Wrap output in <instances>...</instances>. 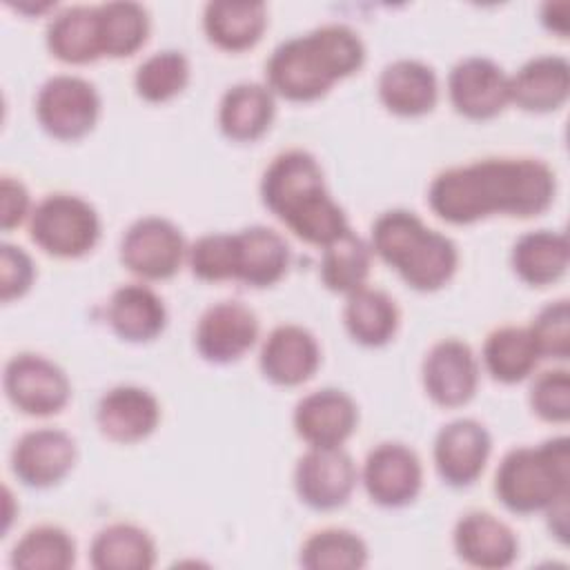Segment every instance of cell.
<instances>
[{"mask_svg":"<svg viewBox=\"0 0 570 570\" xmlns=\"http://www.w3.org/2000/svg\"><path fill=\"white\" fill-rule=\"evenodd\" d=\"M276 116L274 94L261 82L229 87L218 105V127L236 142H254L272 127Z\"/></svg>","mask_w":570,"mask_h":570,"instance_id":"cell-25","label":"cell"},{"mask_svg":"<svg viewBox=\"0 0 570 570\" xmlns=\"http://www.w3.org/2000/svg\"><path fill=\"white\" fill-rule=\"evenodd\" d=\"M532 412L548 423H568L570 419V374L568 370H548L530 387Z\"/></svg>","mask_w":570,"mask_h":570,"instance_id":"cell-39","label":"cell"},{"mask_svg":"<svg viewBox=\"0 0 570 570\" xmlns=\"http://www.w3.org/2000/svg\"><path fill=\"white\" fill-rule=\"evenodd\" d=\"M541 361L528 327L505 325L488 334L483 343V365L488 374L505 385L528 379Z\"/></svg>","mask_w":570,"mask_h":570,"instance_id":"cell-31","label":"cell"},{"mask_svg":"<svg viewBox=\"0 0 570 570\" xmlns=\"http://www.w3.org/2000/svg\"><path fill=\"white\" fill-rule=\"evenodd\" d=\"M358 472L343 448H309L296 461L294 488L298 499L318 512L345 505L354 492Z\"/></svg>","mask_w":570,"mask_h":570,"instance_id":"cell-10","label":"cell"},{"mask_svg":"<svg viewBox=\"0 0 570 570\" xmlns=\"http://www.w3.org/2000/svg\"><path fill=\"white\" fill-rule=\"evenodd\" d=\"M89 563L96 570H149L156 563V543L140 525L111 523L94 537Z\"/></svg>","mask_w":570,"mask_h":570,"instance_id":"cell-29","label":"cell"},{"mask_svg":"<svg viewBox=\"0 0 570 570\" xmlns=\"http://www.w3.org/2000/svg\"><path fill=\"white\" fill-rule=\"evenodd\" d=\"M570 261V245L563 232L537 229L528 232L512 245L510 263L514 274L532 287L557 283Z\"/></svg>","mask_w":570,"mask_h":570,"instance_id":"cell-27","label":"cell"},{"mask_svg":"<svg viewBox=\"0 0 570 570\" xmlns=\"http://www.w3.org/2000/svg\"><path fill=\"white\" fill-rule=\"evenodd\" d=\"M107 323L118 338L127 343H147L163 334L167 325V309L151 287L127 283L109 296Z\"/></svg>","mask_w":570,"mask_h":570,"instance_id":"cell-24","label":"cell"},{"mask_svg":"<svg viewBox=\"0 0 570 570\" xmlns=\"http://www.w3.org/2000/svg\"><path fill=\"white\" fill-rule=\"evenodd\" d=\"M492 439L485 425L474 419H454L434 436V465L452 488L472 485L485 470Z\"/></svg>","mask_w":570,"mask_h":570,"instance_id":"cell-16","label":"cell"},{"mask_svg":"<svg viewBox=\"0 0 570 570\" xmlns=\"http://www.w3.org/2000/svg\"><path fill=\"white\" fill-rule=\"evenodd\" d=\"M29 236L49 256L80 258L96 247L100 218L89 200L56 191L31 209Z\"/></svg>","mask_w":570,"mask_h":570,"instance_id":"cell-6","label":"cell"},{"mask_svg":"<svg viewBox=\"0 0 570 570\" xmlns=\"http://www.w3.org/2000/svg\"><path fill=\"white\" fill-rule=\"evenodd\" d=\"M189 82V60L183 51L165 49L145 58L136 73V94L147 102H167L176 98Z\"/></svg>","mask_w":570,"mask_h":570,"instance_id":"cell-36","label":"cell"},{"mask_svg":"<svg viewBox=\"0 0 570 570\" xmlns=\"http://www.w3.org/2000/svg\"><path fill=\"white\" fill-rule=\"evenodd\" d=\"M267 27V9L263 2L216 0L205 4L203 29L212 45L223 51H245L254 47Z\"/></svg>","mask_w":570,"mask_h":570,"instance_id":"cell-26","label":"cell"},{"mask_svg":"<svg viewBox=\"0 0 570 570\" xmlns=\"http://www.w3.org/2000/svg\"><path fill=\"white\" fill-rule=\"evenodd\" d=\"M263 205L301 240L327 247L352 232L343 207L332 198L318 160L305 149L281 151L261 178Z\"/></svg>","mask_w":570,"mask_h":570,"instance_id":"cell-2","label":"cell"},{"mask_svg":"<svg viewBox=\"0 0 570 570\" xmlns=\"http://www.w3.org/2000/svg\"><path fill=\"white\" fill-rule=\"evenodd\" d=\"M258 338V318L240 301L209 305L196 325L194 343L207 363L225 365L238 361Z\"/></svg>","mask_w":570,"mask_h":570,"instance_id":"cell-13","label":"cell"},{"mask_svg":"<svg viewBox=\"0 0 570 570\" xmlns=\"http://www.w3.org/2000/svg\"><path fill=\"white\" fill-rule=\"evenodd\" d=\"M96 423L109 441L138 443L158 428L160 403L140 385H116L100 396Z\"/></svg>","mask_w":570,"mask_h":570,"instance_id":"cell-19","label":"cell"},{"mask_svg":"<svg viewBox=\"0 0 570 570\" xmlns=\"http://www.w3.org/2000/svg\"><path fill=\"white\" fill-rule=\"evenodd\" d=\"M372 252L416 292H436L459 265L452 238L430 229L414 212L390 209L372 225Z\"/></svg>","mask_w":570,"mask_h":570,"instance_id":"cell-4","label":"cell"},{"mask_svg":"<svg viewBox=\"0 0 570 570\" xmlns=\"http://www.w3.org/2000/svg\"><path fill=\"white\" fill-rule=\"evenodd\" d=\"M570 65L561 56H537L510 76V102L530 114H550L566 105Z\"/></svg>","mask_w":570,"mask_h":570,"instance_id":"cell-22","label":"cell"},{"mask_svg":"<svg viewBox=\"0 0 570 570\" xmlns=\"http://www.w3.org/2000/svg\"><path fill=\"white\" fill-rule=\"evenodd\" d=\"M381 105L403 118L430 114L439 100L436 73L430 65L412 58H399L383 67L376 82Z\"/></svg>","mask_w":570,"mask_h":570,"instance_id":"cell-21","label":"cell"},{"mask_svg":"<svg viewBox=\"0 0 570 570\" xmlns=\"http://www.w3.org/2000/svg\"><path fill=\"white\" fill-rule=\"evenodd\" d=\"M258 363L263 376L274 385L296 387L318 370L321 347L309 330L285 323L267 334Z\"/></svg>","mask_w":570,"mask_h":570,"instance_id":"cell-20","label":"cell"},{"mask_svg":"<svg viewBox=\"0 0 570 570\" xmlns=\"http://www.w3.org/2000/svg\"><path fill=\"white\" fill-rule=\"evenodd\" d=\"M456 557L481 570H501L514 563L519 557L517 534L508 523L490 512H465L452 532Z\"/></svg>","mask_w":570,"mask_h":570,"instance_id":"cell-18","label":"cell"},{"mask_svg":"<svg viewBox=\"0 0 570 570\" xmlns=\"http://www.w3.org/2000/svg\"><path fill=\"white\" fill-rule=\"evenodd\" d=\"M298 563L307 570H358L367 563V543L352 530L325 528L305 539Z\"/></svg>","mask_w":570,"mask_h":570,"instance_id":"cell-35","label":"cell"},{"mask_svg":"<svg viewBox=\"0 0 570 570\" xmlns=\"http://www.w3.org/2000/svg\"><path fill=\"white\" fill-rule=\"evenodd\" d=\"M47 49L67 65H87L102 56L96 7H67L47 24Z\"/></svg>","mask_w":570,"mask_h":570,"instance_id":"cell-28","label":"cell"},{"mask_svg":"<svg viewBox=\"0 0 570 570\" xmlns=\"http://www.w3.org/2000/svg\"><path fill=\"white\" fill-rule=\"evenodd\" d=\"M365 62L361 36L338 22L316 27L281 42L265 62L267 87L292 102L323 98L338 80L356 73Z\"/></svg>","mask_w":570,"mask_h":570,"instance_id":"cell-3","label":"cell"},{"mask_svg":"<svg viewBox=\"0 0 570 570\" xmlns=\"http://www.w3.org/2000/svg\"><path fill=\"white\" fill-rule=\"evenodd\" d=\"M539 356L566 361L570 356V305L568 298L543 305L528 327Z\"/></svg>","mask_w":570,"mask_h":570,"instance_id":"cell-38","label":"cell"},{"mask_svg":"<svg viewBox=\"0 0 570 570\" xmlns=\"http://www.w3.org/2000/svg\"><path fill=\"white\" fill-rule=\"evenodd\" d=\"M358 407L338 387L305 394L294 407V430L309 448H341L356 430Z\"/></svg>","mask_w":570,"mask_h":570,"instance_id":"cell-17","label":"cell"},{"mask_svg":"<svg viewBox=\"0 0 570 570\" xmlns=\"http://www.w3.org/2000/svg\"><path fill=\"white\" fill-rule=\"evenodd\" d=\"M2 385L11 405L27 416L58 414L71 399V383L65 370L33 352H22L7 361Z\"/></svg>","mask_w":570,"mask_h":570,"instance_id":"cell-8","label":"cell"},{"mask_svg":"<svg viewBox=\"0 0 570 570\" xmlns=\"http://www.w3.org/2000/svg\"><path fill=\"white\" fill-rule=\"evenodd\" d=\"M557 194L548 163L530 156H497L443 169L428 189L430 209L450 225H472L488 216L532 218Z\"/></svg>","mask_w":570,"mask_h":570,"instance_id":"cell-1","label":"cell"},{"mask_svg":"<svg viewBox=\"0 0 570 570\" xmlns=\"http://www.w3.org/2000/svg\"><path fill=\"white\" fill-rule=\"evenodd\" d=\"M448 96L463 118L490 120L510 102V76L494 60L470 56L452 67Z\"/></svg>","mask_w":570,"mask_h":570,"instance_id":"cell-12","label":"cell"},{"mask_svg":"<svg viewBox=\"0 0 570 570\" xmlns=\"http://www.w3.org/2000/svg\"><path fill=\"white\" fill-rule=\"evenodd\" d=\"M363 485L367 497L381 508H403L412 503L423 485L421 459L399 441H385L365 456Z\"/></svg>","mask_w":570,"mask_h":570,"instance_id":"cell-11","label":"cell"},{"mask_svg":"<svg viewBox=\"0 0 570 570\" xmlns=\"http://www.w3.org/2000/svg\"><path fill=\"white\" fill-rule=\"evenodd\" d=\"M343 323L358 345L381 347L390 343L399 330V307L390 294L365 285L347 294Z\"/></svg>","mask_w":570,"mask_h":570,"instance_id":"cell-30","label":"cell"},{"mask_svg":"<svg viewBox=\"0 0 570 570\" xmlns=\"http://www.w3.org/2000/svg\"><path fill=\"white\" fill-rule=\"evenodd\" d=\"M36 281V265L31 256L11 243H2L0 247V298L2 303H11L22 298Z\"/></svg>","mask_w":570,"mask_h":570,"instance_id":"cell-40","label":"cell"},{"mask_svg":"<svg viewBox=\"0 0 570 570\" xmlns=\"http://www.w3.org/2000/svg\"><path fill=\"white\" fill-rule=\"evenodd\" d=\"M372 267V247L354 232L343 234L327 247L321 258V281L334 294H352L365 287Z\"/></svg>","mask_w":570,"mask_h":570,"instance_id":"cell-32","label":"cell"},{"mask_svg":"<svg viewBox=\"0 0 570 570\" xmlns=\"http://www.w3.org/2000/svg\"><path fill=\"white\" fill-rule=\"evenodd\" d=\"M31 198L27 187L11 176H2L0 180V225L4 232L18 227L29 214Z\"/></svg>","mask_w":570,"mask_h":570,"instance_id":"cell-41","label":"cell"},{"mask_svg":"<svg viewBox=\"0 0 570 570\" xmlns=\"http://www.w3.org/2000/svg\"><path fill=\"white\" fill-rule=\"evenodd\" d=\"M100 116L96 87L71 73L49 78L36 96V118L56 140H78L87 136Z\"/></svg>","mask_w":570,"mask_h":570,"instance_id":"cell-7","label":"cell"},{"mask_svg":"<svg viewBox=\"0 0 570 570\" xmlns=\"http://www.w3.org/2000/svg\"><path fill=\"white\" fill-rule=\"evenodd\" d=\"M78 448L71 434L58 428L24 432L11 450V472L27 488H51L73 468Z\"/></svg>","mask_w":570,"mask_h":570,"instance_id":"cell-14","label":"cell"},{"mask_svg":"<svg viewBox=\"0 0 570 570\" xmlns=\"http://www.w3.org/2000/svg\"><path fill=\"white\" fill-rule=\"evenodd\" d=\"M102 56L127 58L136 53L149 36L147 9L138 2H105L96 7Z\"/></svg>","mask_w":570,"mask_h":570,"instance_id":"cell-33","label":"cell"},{"mask_svg":"<svg viewBox=\"0 0 570 570\" xmlns=\"http://www.w3.org/2000/svg\"><path fill=\"white\" fill-rule=\"evenodd\" d=\"M559 4L561 2H546L543 9H541V22L546 24V29H550V31H554L559 36H566L568 33V18H566L568 7L561 13H557Z\"/></svg>","mask_w":570,"mask_h":570,"instance_id":"cell-42","label":"cell"},{"mask_svg":"<svg viewBox=\"0 0 570 570\" xmlns=\"http://www.w3.org/2000/svg\"><path fill=\"white\" fill-rule=\"evenodd\" d=\"M236 243V274L249 287L276 285L289 267V245L272 227L252 225L234 234Z\"/></svg>","mask_w":570,"mask_h":570,"instance_id":"cell-23","label":"cell"},{"mask_svg":"<svg viewBox=\"0 0 570 570\" xmlns=\"http://www.w3.org/2000/svg\"><path fill=\"white\" fill-rule=\"evenodd\" d=\"M187 261L191 274L205 283L234 281L236 243L234 234H205L189 249Z\"/></svg>","mask_w":570,"mask_h":570,"instance_id":"cell-37","label":"cell"},{"mask_svg":"<svg viewBox=\"0 0 570 570\" xmlns=\"http://www.w3.org/2000/svg\"><path fill=\"white\" fill-rule=\"evenodd\" d=\"M425 394L441 407L465 405L479 385V363L468 343L443 338L430 347L421 365Z\"/></svg>","mask_w":570,"mask_h":570,"instance_id":"cell-15","label":"cell"},{"mask_svg":"<svg viewBox=\"0 0 570 570\" xmlns=\"http://www.w3.org/2000/svg\"><path fill=\"white\" fill-rule=\"evenodd\" d=\"M494 492L514 514H534L570 497L568 436L510 450L497 468Z\"/></svg>","mask_w":570,"mask_h":570,"instance_id":"cell-5","label":"cell"},{"mask_svg":"<svg viewBox=\"0 0 570 570\" xmlns=\"http://www.w3.org/2000/svg\"><path fill=\"white\" fill-rule=\"evenodd\" d=\"M9 561L18 570H67L76 563V541L60 525H36L18 539Z\"/></svg>","mask_w":570,"mask_h":570,"instance_id":"cell-34","label":"cell"},{"mask_svg":"<svg viewBox=\"0 0 570 570\" xmlns=\"http://www.w3.org/2000/svg\"><path fill=\"white\" fill-rule=\"evenodd\" d=\"M187 256L183 232L163 216L134 220L120 240V263L145 281L171 278Z\"/></svg>","mask_w":570,"mask_h":570,"instance_id":"cell-9","label":"cell"}]
</instances>
